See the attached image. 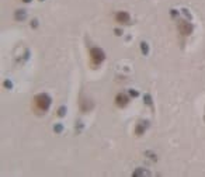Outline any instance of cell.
<instances>
[{"label": "cell", "instance_id": "cell-1", "mask_svg": "<svg viewBox=\"0 0 205 177\" xmlns=\"http://www.w3.org/2000/svg\"><path fill=\"white\" fill-rule=\"evenodd\" d=\"M38 98V103H39V105H41V108L42 110H45L46 108V105H48V103H49V100L46 98V96H39V97H37Z\"/></svg>", "mask_w": 205, "mask_h": 177}, {"label": "cell", "instance_id": "cell-2", "mask_svg": "<svg viewBox=\"0 0 205 177\" xmlns=\"http://www.w3.org/2000/svg\"><path fill=\"white\" fill-rule=\"evenodd\" d=\"M128 18H129V16H128L127 13H118V14H117V20L121 21V23H125Z\"/></svg>", "mask_w": 205, "mask_h": 177}, {"label": "cell", "instance_id": "cell-3", "mask_svg": "<svg viewBox=\"0 0 205 177\" xmlns=\"http://www.w3.org/2000/svg\"><path fill=\"white\" fill-rule=\"evenodd\" d=\"M117 101H118V103H119L121 105H124V104H125V103L128 101V98H127L125 96H124V94H119L118 98H117Z\"/></svg>", "mask_w": 205, "mask_h": 177}]
</instances>
